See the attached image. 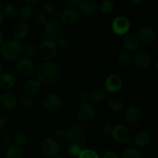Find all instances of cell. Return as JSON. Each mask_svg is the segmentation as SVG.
I'll return each mask as SVG.
<instances>
[{"label":"cell","mask_w":158,"mask_h":158,"mask_svg":"<svg viewBox=\"0 0 158 158\" xmlns=\"http://www.w3.org/2000/svg\"><path fill=\"white\" fill-rule=\"evenodd\" d=\"M151 141V136L147 131H141L137 132L134 137V142L136 146L143 148Z\"/></svg>","instance_id":"obj_24"},{"label":"cell","mask_w":158,"mask_h":158,"mask_svg":"<svg viewBox=\"0 0 158 158\" xmlns=\"http://www.w3.org/2000/svg\"><path fill=\"white\" fill-rule=\"evenodd\" d=\"M156 69H157V72L158 73V61L157 62V64H156Z\"/></svg>","instance_id":"obj_53"},{"label":"cell","mask_w":158,"mask_h":158,"mask_svg":"<svg viewBox=\"0 0 158 158\" xmlns=\"http://www.w3.org/2000/svg\"><path fill=\"white\" fill-rule=\"evenodd\" d=\"M103 158H119L118 154L114 151H108L103 154Z\"/></svg>","instance_id":"obj_44"},{"label":"cell","mask_w":158,"mask_h":158,"mask_svg":"<svg viewBox=\"0 0 158 158\" xmlns=\"http://www.w3.org/2000/svg\"><path fill=\"white\" fill-rule=\"evenodd\" d=\"M125 119L131 124H137L142 120L143 114L140 108L136 105H131L125 109Z\"/></svg>","instance_id":"obj_16"},{"label":"cell","mask_w":158,"mask_h":158,"mask_svg":"<svg viewBox=\"0 0 158 158\" xmlns=\"http://www.w3.org/2000/svg\"><path fill=\"white\" fill-rule=\"evenodd\" d=\"M18 99L16 96L10 92L3 93L0 96V105L6 110H12L17 106Z\"/></svg>","instance_id":"obj_18"},{"label":"cell","mask_w":158,"mask_h":158,"mask_svg":"<svg viewBox=\"0 0 158 158\" xmlns=\"http://www.w3.org/2000/svg\"><path fill=\"white\" fill-rule=\"evenodd\" d=\"M16 79L12 73L6 72L0 76V87L2 89H8L13 87L15 84Z\"/></svg>","instance_id":"obj_22"},{"label":"cell","mask_w":158,"mask_h":158,"mask_svg":"<svg viewBox=\"0 0 158 158\" xmlns=\"http://www.w3.org/2000/svg\"><path fill=\"white\" fill-rule=\"evenodd\" d=\"M2 74V66L0 65V76Z\"/></svg>","instance_id":"obj_52"},{"label":"cell","mask_w":158,"mask_h":158,"mask_svg":"<svg viewBox=\"0 0 158 158\" xmlns=\"http://www.w3.org/2000/svg\"><path fill=\"white\" fill-rule=\"evenodd\" d=\"M78 158H100L99 154L91 149H83Z\"/></svg>","instance_id":"obj_36"},{"label":"cell","mask_w":158,"mask_h":158,"mask_svg":"<svg viewBox=\"0 0 158 158\" xmlns=\"http://www.w3.org/2000/svg\"><path fill=\"white\" fill-rule=\"evenodd\" d=\"M80 1V0H65L64 4L68 7V9H75L77 6H79Z\"/></svg>","instance_id":"obj_43"},{"label":"cell","mask_w":158,"mask_h":158,"mask_svg":"<svg viewBox=\"0 0 158 158\" xmlns=\"http://www.w3.org/2000/svg\"><path fill=\"white\" fill-rule=\"evenodd\" d=\"M79 12L85 17L94 15L97 10V4L94 0H83L78 6Z\"/></svg>","instance_id":"obj_17"},{"label":"cell","mask_w":158,"mask_h":158,"mask_svg":"<svg viewBox=\"0 0 158 158\" xmlns=\"http://www.w3.org/2000/svg\"><path fill=\"white\" fill-rule=\"evenodd\" d=\"M3 22H4V15H3L2 11H0V26H2Z\"/></svg>","instance_id":"obj_50"},{"label":"cell","mask_w":158,"mask_h":158,"mask_svg":"<svg viewBox=\"0 0 158 158\" xmlns=\"http://www.w3.org/2000/svg\"><path fill=\"white\" fill-rule=\"evenodd\" d=\"M58 52L56 42L52 40H45L38 47V53L40 58L43 62H51L56 56Z\"/></svg>","instance_id":"obj_3"},{"label":"cell","mask_w":158,"mask_h":158,"mask_svg":"<svg viewBox=\"0 0 158 158\" xmlns=\"http://www.w3.org/2000/svg\"><path fill=\"white\" fill-rule=\"evenodd\" d=\"M17 72L23 76H27L32 73L35 69V64L30 58H22L17 61L15 65Z\"/></svg>","instance_id":"obj_14"},{"label":"cell","mask_w":158,"mask_h":158,"mask_svg":"<svg viewBox=\"0 0 158 158\" xmlns=\"http://www.w3.org/2000/svg\"><path fill=\"white\" fill-rule=\"evenodd\" d=\"M140 41L135 34L127 33L123 39V46L127 51L135 52L140 47Z\"/></svg>","instance_id":"obj_19"},{"label":"cell","mask_w":158,"mask_h":158,"mask_svg":"<svg viewBox=\"0 0 158 158\" xmlns=\"http://www.w3.org/2000/svg\"><path fill=\"white\" fill-rule=\"evenodd\" d=\"M122 86H123V80L118 74H111L105 80V89L106 92L110 94L118 92L121 89Z\"/></svg>","instance_id":"obj_13"},{"label":"cell","mask_w":158,"mask_h":158,"mask_svg":"<svg viewBox=\"0 0 158 158\" xmlns=\"http://www.w3.org/2000/svg\"><path fill=\"white\" fill-rule=\"evenodd\" d=\"M131 3L136 6H140L144 3V1L143 0H131Z\"/></svg>","instance_id":"obj_47"},{"label":"cell","mask_w":158,"mask_h":158,"mask_svg":"<svg viewBox=\"0 0 158 158\" xmlns=\"http://www.w3.org/2000/svg\"><path fill=\"white\" fill-rule=\"evenodd\" d=\"M123 158H141V153L137 148H128L122 154Z\"/></svg>","instance_id":"obj_33"},{"label":"cell","mask_w":158,"mask_h":158,"mask_svg":"<svg viewBox=\"0 0 158 158\" xmlns=\"http://www.w3.org/2000/svg\"><path fill=\"white\" fill-rule=\"evenodd\" d=\"M41 89V83L36 78L29 79L23 86V91L26 95L32 97L40 92Z\"/></svg>","instance_id":"obj_21"},{"label":"cell","mask_w":158,"mask_h":158,"mask_svg":"<svg viewBox=\"0 0 158 158\" xmlns=\"http://www.w3.org/2000/svg\"><path fill=\"white\" fill-rule=\"evenodd\" d=\"M13 137H11L10 135H6L2 138V143L4 145L5 147L9 148L12 145H13Z\"/></svg>","instance_id":"obj_41"},{"label":"cell","mask_w":158,"mask_h":158,"mask_svg":"<svg viewBox=\"0 0 158 158\" xmlns=\"http://www.w3.org/2000/svg\"><path fill=\"white\" fill-rule=\"evenodd\" d=\"M107 96V92L103 87H97L91 91L89 94V100L93 103H102Z\"/></svg>","instance_id":"obj_23"},{"label":"cell","mask_w":158,"mask_h":158,"mask_svg":"<svg viewBox=\"0 0 158 158\" xmlns=\"http://www.w3.org/2000/svg\"><path fill=\"white\" fill-rule=\"evenodd\" d=\"M19 15L20 19L22 20V23H27L30 22L31 20L33 19L34 17V11L32 6H29L28 5L23 6L19 11Z\"/></svg>","instance_id":"obj_25"},{"label":"cell","mask_w":158,"mask_h":158,"mask_svg":"<svg viewBox=\"0 0 158 158\" xmlns=\"http://www.w3.org/2000/svg\"><path fill=\"white\" fill-rule=\"evenodd\" d=\"M66 137V131H63L62 129H58L56 131H54L53 133V139L55 140L58 141H62V140H65Z\"/></svg>","instance_id":"obj_39"},{"label":"cell","mask_w":158,"mask_h":158,"mask_svg":"<svg viewBox=\"0 0 158 158\" xmlns=\"http://www.w3.org/2000/svg\"><path fill=\"white\" fill-rule=\"evenodd\" d=\"M19 103L20 106L26 110H29L33 106V100L31 97L29 96L26 95H22L21 97L19 99Z\"/></svg>","instance_id":"obj_34"},{"label":"cell","mask_w":158,"mask_h":158,"mask_svg":"<svg viewBox=\"0 0 158 158\" xmlns=\"http://www.w3.org/2000/svg\"><path fill=\"white\" fill-rule=\"evenodd\" d=\"M62 106V100L57 94H50L46 96L43 100V107L49 114L58 112Z\"/></svg>","instance_id":"obj_11"},{"label":"cell","mask_w":158,"mask_h":158,"mask_svg":"<svg viewBox=\"0 0 158 158\" xmlns=\"http://www.w3.org/2000/svg\"><path fill=\"white\" fill-rule=\"evenodd\" d=\"M29 137L26 133L23 132V131H19V132L15 133L13 136V142L15 145L19 147L24 146L27 143Z\"/></svg>","instance_id":"obj_30"},{"label":"cell","mask_w":158,"mask_h":158,"mask_svg":"<svg viewBox=\"0 0 158 158\" xmlns=\"http://www.w3.org/2000/svg\"><path fill=\"white\" fill-rule=\"evenodd\" d=\"M82 151H83V148H82L81 145L77 144V143H72V144L69 145V148H68L69 155L75 158H78Z\"/></svg>","instance_id":"obj_35"},{"label":"cell","mask_w":158,"mask_h":158,"mask_svg":"<svg viewBox=\"0 0 158 158\" xmlns=\"http://www.w3.org/2000/svg\"><path fill=\"white\" fill-rule=\"evenodd\" d=\"M29 26L24 23H18L12 28V35L14 36L15 40H25L29 34Z\"/></svg>","instance_id":"obj_20"},{"label":"cell","mask_w":158,"mask_h":158,"mask_svg":"<svg viewBox=\"0 0 158 158\" xmlns=\"http://www.w3.org/2000/svg\"><path fill=\"white\" fill-rule=\"evenodd\" d=\"M117 61L118 64L121 66H127L132 61V56L129 52H120L117 57Z\"/></svg>","instance_id":"obj_32"},{"label":"cell","mask_w":158,"mask_h":158,"mask_svg":"<svg viewBox=\"0 0 158 158\" xmlns=\"http://www.w3.org/2000/svg\"><path fill=\"white\" fill-rule=\"evenodd\" d=\"M8 122L3 117H0V132H2L7 128Z\"/></svg>","instance_id":"obj_45"},{"label":"cell","mask_w":158,"mask_h":158,"mask_svg":"<svg viewBox=\"0 0 158 158\" xmlns=\"http://www.w3.org/2000/svg\"><path fill=\"white\" fill-rule=\"evenodd\" d=\"M3 7H4V5H3V2L2 0H0V11L2 10Z\"/></svg>","instance_id":"obj_51"},{"label":"cell","mask_w":158,"mask_h":158,"mask_svg":"<svg viewBox=\"0 0 158 158\" xmlns=\"http://www.w3.org/2000/svg\"><path fill=\"white\" fill-rule=\"evenodd\" d=\"M35 20H36V22L39 24L44 26L47 23L48 19L45 12H38L36 15H35Z\"/></svg>","instance_id":"obj_40"},{"label":"cell","mask_w":158,"mask_h":158,"mask_svg":"<svg viewBox=\"0 0 158 158\" xmlns=\"http://www.w3.org/2000/svg\"><path fill=\"white\" fill-rule=\"evenodd\" d=\"M77 100L82 104L87 103L89 100V94L86 91H80L77 94Z\"/></svg>","instance_id":"obj_37"},{"label":"cell","mask_w":158,"mask_h":158,"mask_svg":"<svg viewBox=\"0 0 158 158\" xmlns=\"http://www.w3.org/2000/svg\"><path fill=\"white\" fill-rule=\"evenodd\" d=\"M56 9L55 4L52 2H46L43 4V9L46 12H52Z\"/></svg>","instance_id":"obj_42"},{"label":"cell","mask_w":158,"mask_h":158,"mask_svg":"<svg viewBox=\"0 0 158 158\" xmlns=\"http://www.w3.org/2000/svg\"><path fill=\"white\" fill-rule=\"evenodd\" d=\"M66 137L73 143L82 145L87 139V133L85 128L79 123H71L66 129Z\"/></svg>","instance_id":"obj_4"},{"label":"cell","mask_w":158,"mask_h":158,"mask_svg":"<svg viewBox=\"0 0 158 158\" xmlns=\"http://www.w3.org/2000/svg\"><path fill=\"white\" fill-rule=\"evenodd\" d=\"M80 19V14L75 9H66L62 12L60 19L66 26H73L77 24Z\"/></svg>","instance_id":"obj_15"},{"label":"cell","mask_w":158,"mask_h":158,"mask_svg":"<svg viewBox=\"0 0 158 158\" xmlns=\"http://www.w3.org/2000/svg\"><path fill=\"white\" fill-rule=\"evenodd\" d=\"M113 129V126L110 125V123H106L102 127V130H103V132L105 133V134H111V131H112Z\"/></svg>","instance_id":"obj_46"},{"label":"cell","mask_w":158,"mask_h":158,"mask_svg":"<svg viewBox=\"0 0 158 158\" xmlns=\"http://www.w3.org/2000/svg\"><path fill=\"white\" fill-rule=\"evenodd\" d=\"M98 8L101 13L108 15L114 11V5L111 1L106 0V1H102L101 2H100V4L98 5Z\"/></svg>","instance_id":"obj_31"},{"label":"cell","mask_w":158,"mask_h":158,"mask_svg":"<svg viewBox=\"0 0 158 158\" xmlns=\"http://www.w3.org/2000/svg\"><path fill=\"white\" fill-rule=\"evenodd\" d=\"M56 42V45L58 49H60L61 50H67L69 48V43L66 39L60 38Z\"/></svg>","instance_id":"obj_38"},{"label":"cell","mask_w":158,"mask_h":158,"mask_svg":"<svg viewBox=\"0 0 158 158\" xmlns=\"http://www.w3.org/2000/svg\"><path fill=\"white\" fill-rule=\"evenodd\" d=\"M53 158H64L63 157H62V156H60V155H58V156H56V157H53Z\"/></svg>","instance_id":"obj_54"},{"label":"cell","mask_w":158,"mask_h":158,"mask_svg":"<svg viewBox=\"0 0 158 158\" xmlns=\"http://www.w3.org/2000/svg\"><path fill=\"white\" fill-rule=\"evenodd\" d=\"M2 143V138H1V136H0V145H1Z\"/></svg>","instance_id":"obj_55"},{"label":"cell","mask_w":158,"mask_h":158,"mask_svg":"<svg viewBox=\"0 0 158 158\" xmlns=\"http://www.w3.org/2000/svg\"><path fill=\"white\" fill-rule=\"evenodd\" d=\"M61 31V23L56 19H49L44 25V34L47 40H55L60 36Z\"/></svg>","instance_id":"obj_8"},{"label":"cell","mask_w":158,"mask_h":158,"mask_svg":"<svg viewBox=\"0 0 158 158\" xmlns=\"http://www.w3.org/2000/svg\"><path fill=\"white\" fill-rule=\"evenodd\" d=\"M37 52H38V48L32 42H26L23 44L22 52H23L27 58L31 59L32 57L35 56L37 54Z\"/></svg>","instance_id":"obj_27"},{"label":"cell","mask_w":158,"mask_h":158,"mask_svg":"<svg viewBox=\"0 0 158 158\" xmlns=\"http://www.w3.org/2000/svg\"><path fill=\"white\" fill-rule=\"evenodd\" d=\"M108 106L114 112H121L125 109V103L120 97H113L108 101Z\"/></svg>","instance_id":"obj_26"},{"label":"cell","mask_w":158,"mask_h":158,"mask_svg":"<svg viewBox=\"0 0 158 158\" xmlns=\"http://www.w3.org/2000/svg\"><path fill=\"white\" fill-rule=\"evenodd\" d=\"M4 17L9 19H13L15 18L17 15L19 13V10L18 7L14 4H7L4 6L2 10Z\"/></svg>","instance_id":"obj_29"},{"label":"cell","mask_w":158,"mask_h":158,"mask_svg":"<svg viewBox=\"0 0 158 158\" xmlns=\"http://www.w3.org/2000/svg\"><path fill=\"white\" fill-rule=\"evenodd\" d=\"M42 152L48 157H55L58 156L60 151V146L56 140L51 137L45 138L41 143Z\"/></svg>","instance_id":"obj_9"},{"label":"cell","mask_w":158,"mask_h":158,"mask_svg":"<svg viewBox=\"0 0 158 158\" xmlns=\"http://www.w3.org/2000/svg\"><path fill=\"white\" fill-rule=\"evenodd\" d=\"M111 136L116 142L119 143H127L131 137L129 128L123 124H117L113 127Z\"/></svg>","instance_id":"obj_7"},{"label":"cell","mask_w":158,"mask_h":158,"mask_svg":"<svg viewBox=\"0 0 158 158\" xmlns=\"http://www.w3.org/2000/svg\"><path fill=\"white\" fill-rule=\"evenodd\" d=\"M97 115L96 108L91 103H85L80 105L77 112V117L80 122L89 123L95 119Z\"/></svg>","instance_id":"obj_5"},{"label":"cell","mask_w":158,"mask_h":158,"mask_svg":"<svg viewBox=\"0 0 158 158\" xmlns=\"http://www.w3.org/2000/svg\"><path fill=\"white\" fill-rule=\"evenodd\" d=\"M4 34H3V32L0 30V47H2V46L3 43H4Z\"/></svg>","instance_id":"obj_49"},{"label":"cell","mask_w":158,"mask_h":158,"mask_svg":"<svg viewBox=\"0 0 158 158\" xmlns=\"http://www.w3.org/2000/svg\"><path fill=\"white\" fill-rule=\"evenodd\" d=\"M132 56V62L134 66L139 69H146L150 66L151 63V55L143 49L135 51Z\"/></svg>","instance_id":"obj_6"},{"label":"cell","mask_w":158,"mask_h":158,"mask_svg":"<svg viewBox=\"0 0 158 158\" xmlns=\"http://www.w3.org/2000/svg\"><path fill=\"white\" fill-rule=\"evenodd\" d=\"M60 76V66L53 62H42L35 69L36 79L43 84L54 83Z\"/></svg>","instance_id":"obj_1"},{"label":"cell","mask_w":158,"mask_h":158,"mask_svg":"<svg viewBox=\"0 0 158 158\" xmlns=\"http://www.w3.org/2000/svg\"><path fill=\"white\" fill-rule=\"evenodd\" d=\"M111 27H112L113 32L117 35H125L129 32L131 23L127 17L119 15L113 20Z\"/></svg>","instance_id":"obj_10"},{"label":"cell","mask_w":158,"mask_h":158,"mask_svg":"<svg viewBox=\"0 0 158 158\" xmlns=\"http://www.w3.org/2000/svg\"><path fill=\"white\" fill-rule=\"evenodd\" d=\"M23 156H24L23 150L22 149L21 147L16 145H12L8 148L5 153L6 158H23Z\"/></svg>","instance_id":"obj_28"},{"label":"cell","mask_w":158,"mask_h":158,"mask_svg":"<svg viewBox=\"0 0 158 158\" xmlns=\"http://www.w3.org/2000/svg\"><path fill=\"white\" fill-rule=\"evenodd\" d=\"M38 2V0H26V1H25V2H26L28 6H32V5L35 4V3H37Z\"/></svg>","instance_id":"obj_48"},{"label":"cell","mask_w":158,"mask_h":158,"mask_svg":"<svg viewBox=\"0 0 158 158\" xmlns=\"http://www.w3.org/2000/svg\"><path fill=\"white\" fill-rule=\"evenodd\" d=\"M137 38L140 43L145 45H151L157 40V33L154 29L148 26H142L137 32Z\"/></svg>","instance_id":"obj_12"},{"label":"cell","mask_w":158,"mask_h":158,"mask_svg":"<svg viewBox=\"0 0 158 158\" xmlns=\"http://www.w3.org/2000/svg\"><path fill=\"white\" fill-rule=\"evenodd\" d=\"M23 43L15 39H10L5 42L1 47V54L7 60H15L22 53Z\"/></svg>","instance_id":"obj_2"}]
</instances>
